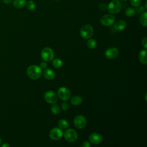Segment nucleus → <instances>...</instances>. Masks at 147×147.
Listing matches in <instances>:
<instances>
[{"mask_svg": "<svg viewBox=\"0 0 147 147\" xmlns=\"http://www.w3.org/2000/svg\"><path fill=\"white\" fill-rule=\"evenodd\" d=\"M27 75L32 79H38L42 75L41 68L36 65H32L29 66L27 69Z\"/></svg>", "mask_w": 147, "mask_h": 147, "instance_id": "f257e3e1", "label": "nucleus"}, {"mask_svg": "<svg viewBox=\"0 0 147 147\" xmlns=\"http://www.w3.org/2000/svg\"><path fill=\"white\" fill-rule=\"evenodd\" d=\"M107 9L111 14H118L121 10L122 4L119 0H113L108 5Z\"/></svg>", "mask_w": 147, "mask_h": 147, "instance_id": "f03ea898", "label": "nucleus"}, {"mask_svg": "<svg viewBox=\"0 0 147 147\" xmlns=\"http://www.w3.org/2000/svg\"><path fill=\"white\" fill-rule=\"evenodd\" d=\"M93 28L89 24L84 25L80 30V34L82 37L84 39L90 38L93 34Z\"/></svg>", "mask_w": 147, "mask_h": 147, "instance_id": "7ed1b4c3", "label": "nucleus"}, {"mask_svg": "<svg viewBox=\"0 0 147 147\" xmlns=\"http://www.w3.org/2000/svg\"><path fill=\"white\" fill-rule=\"evenodd\" d=\"M64 137L67 141L69 142H74L78 138V134L75 130L72 129H68L64 131Z\"/></svg>", "mask_w": 147, "mask_h": 147, "instance_id": "20e7f679", "label": "nucleus"}, {"mask_svg": "<svg viewBox=\"0 0 147 147\" xmlns=\"http://www.w3.org/2000/svg\"><path fill=\"white\" fill-rule=\"evenodd\" d=\"M42 59L47 62L52 61L54 58V52L53 50L49 47L44 48L41 53Z\"/></svg>", "mask_w": 147, "mask_h": 147, "instance_id": "39448f33", "label": "nucleus"}, {"mask_svg": "<svg viewBox=\"0 0 147 147\" xmlns=\"http://www.w3.org/2000/svg\"><path fill=\"white\" fill-rule=\"evenodd\" d=\"M44 99L47 102L50 104H55L58 100L56 94L53 91H47L44 94Z\"/></svg>", "mask_w": 147, "mask_h": 147, "instance_id": "423d86ee", "label": "nucleus"}, {"mask_svg": "<svg viewBox=\"0 0 147 147\" xmlns=\"http://www.w3.org/2000/svg\"><path fill=\"white\" fill-rule=\"evenodd\" d=\"M74 123L76 127L81 129L86 126L87 123V120L83 115H79L75 117L74 120Z\"/></svg>", "mask_w": 147, "mask_h": 147, "instance_id": "0eeeda50", "label": "nucleus"}, {"mask_svg": "<svg viewBox=\"0 0 147 147\" xmlns=\"http://www.w3.org/2000/svg\"><path fill=\"white\" fill-rule=\"evenodd\" d=\"M49 136L53 140H59L63 137V133L59 127H53L50 130Z\"/></svg>", "mask_w": 147, "mask_h": 147, "instance_id": "6e6552de", "label": "nucleus"}, {"mask_svg": "<svg viewBox=\"0 0 147 147\" xmlns=\"http://www.w3.org/2000/svg\"><path fill=\"white\" fill-rule=\"evenodd\" d=\"M58 96L63 100L67 101L71 96L70 91L65 87H61L57 91Z\"/></svg>", "mask_w": 147, "mask_h": 147, "instance_id": "1a4fd4ad", "label": "nucleus"}, {"mask_svg": "<svg viewBox=\"0 0 147 147\" xmlns=\"http://www.w3.org/2000/svg\"><path fill=\"white\" fill-rule=\"evenodd\" d=\"M115 17L114 16L110 14L104 15L100 18V23L103 26H109L112 25L115 22Z\"/></svg>", "mask_w": 147, "mask_h": 147, "instance_id": "9d476101", "label": "nucleus"}, {"mask_svg": "<svg viewBox=\"0 0 147 147\" xmlns=\"http://www.w3.org/2000/svg\"><path fill=\"white\" fill-rule=\"evenodd\" d=\"M119 50L115 47H111L105 51V56L109 59H113L118 56Z\"/></svg>", "mask_w": 147, "mask_h": 147, "instance_id": "9b49d317", "label": "nucleus"}, {"mask_svg": "<svg viewBox=\"0 0 147 147\" xmlns=\"http://www.w3.org/2000/svg\"><path fill=\"white\" fill-rule=\"evenodd\" d=\"M89 140L93 144H99L102 141V136L98 133H92L89 136Z\"/></svg>", "mask_w": 147, "mask_h": 147, "instance_id": "f8f14e48", "label": "nucleus"}, {"mask_svg": "<svg viewBox=\"0 0 147 147\" xmlns=\"http://www.w3.org/2000/svg\"><path fill=\"white\" fill-rule=\"evenodd\" d=\"M126 26V22L123 20H118L116 21L114 25V28L118 31H121L125 29Z\"/></svg>", "mask_w": 147, "mask_h": 147, "instance_id": "ddd939ff", "label": "nucleus"}, {"mask_svg": "<svg viewBox=\"0 0 147 147\" xmlns=\"http://www.w3.org/2000/svg\"><path fill=\"white\" fill-rule=\"evenodd\" d=\"M44 76L48 80H52L55 76V74L53 70L49 68H46L43 72Z\"/></svg>", "mask_w": 147, "mask_h": 147, "instance_id": "4468645a", "label": "nucleus"}, {"mask_svg": "<svg viewBox=\"0 0 147 147\" xmlns=\"http://www.w3.org/2000/svg\"><path fill=\"white\" fill-rule=\"evenodd\" d=\"M140 61L142 64L145 65L147 63V57H146V50L143 49L141 50L139 53L138 56Z\"/></svg>", "mask_w": 147, "mask_h": 147, "instance_id": "2eb2a0df", "label": "nucleus"}, {"mask_svg": "<svg viewBox=\"0 0 147 147\" xmlns=\"http://www.w3.org/2000/svg\"><path fill=\"white\" fill-rule=\"evenodd\" d=\"M83 102V99L80 96H74L71 99V103L74 106H79Z\"/></svg>", "mask_w": 147, "mask_h": 147, "instance_id": "dca6fc26", "label": "nucleus"}, {"mask_svg": "<svg viewBox=\"0 0 147 147\" xmlns=\"http://www.w3.org/2000/svg\"><path fill=\"white\" fill-rule=\"evenodd\" d=\"M26 3V0H14L13 2V5L17 9H21L25 6Z\"/></svg>", "mask_w": 147, "mask_h": 147, "instance_id": "f3484780", "label": "nucleus"}, {"mask_svg": "<svg viewBox=\"0 0 147 147\" xmlns=\"http://www.w3.org/2000/svg\"><path fill=\"white\" fill-rule=\"evenodd\" d=\"M58 126L61 129H66L69 126V123L65 119H61L58 121Z\"/></svg>", "mask_w": 147, "mask_h": 147, "instance_id": "a211bd4d", "label": "nucleus"}, {"mask_svg": "<svg viewBox=\"0 0 147 147\" xmlns=\"http://www.w3.org/2000/svg\"><path fill=\"white\" fill-rule=\"evenodd\" d=\"M146 15H147L146 11H144L143 13H141V16L140 17V23L144 27H146V25H147V23H146Z\"/></svg>", "mask_w": 147, "mask_h": 147, "instance_id": "6ab92c4d", "label": "nucleus"}, {"mask_svg": "<svg viewBox=\"0 0 147 147\" xmlns=\"http://www.w3.org/2000/svg\"><path fill=\"white\" fill-rule=\"evenodd\" d=\"M52 60H53L52 61V64H53V66L55 68H60L62 66L63 61H62V60L60 59L56 58L55 59H53Z\"/></svg>", "mask_w": 147, "mask_h": 147, "instance_id": "aec40b11", "label": "nucleus"}, {"mask_svg": "<svg viewBox=\"0 0 147 147\" xmlns=\"http://www.w3.org/2000/svg\"><path fill=\"white\" fill-rule=\"evenodd\" d=\"M96 41L92 38L89 39L87 42V45L90 49H94L96 47Z\"/></svg>", "mask_w": 147, "mask_h": 147, "instance_id": "412c9836", "label": "nucleus"}, {"mask_svg": "<svg viewBox=\"0 0 147 147\" xmlns=\"http://www.w3.org/2000/svg\"><path fill=\"white\" fill-rule=\"evenodd\" d=\"M136 14V10L133 7H129L127 8L125 10V14L127 17H133Z\"/></svg>", "mask_w": 147, "mask_h": 147, "instance_id": "4be33fe9", "label": "nucleus"}, {"mask_svg": "<svg viewBox=\"0 0 147 147\" xmlns=\"http://www.w3.org/2000/svg\"><path fill=\"white\" fill-rule=\"evenodd\" d=\"M25 5H26V9L30 11L33 10L36 7V5H35L34 2L32 1H29V2H26Z\"/></svg>", "mask_w": 147, "mask_h": 147, "instance_id": "5701e85b", "label": "nucleus"}, {"mask_svg": "<svg viewBox=\"0 0 147 147\" xmlns=\"http://www.w3.org/2000/svg\"><path fill=\"white\" fill-rule=\"evenodd\" d=\"M51 111L53 114H58L60 111V107L56 104H53V106L51 107Z\"/></svg>", "mask_w": 147, "mask_h": 147, "instance_id": "b1692460", "label": "nucleus"}, {"mask_svg": "<svg viewBox=\"0 0 147 147\" xmlns=\"http://www.w3.org/2000/svg\"><path fill=\"white\" fill-rule=\"evenodd\" d=\"M131 5L134 7H137L140 6L141 2V0H130Z\"/></svg>", "mask_w": 147, "mask_h": 147, "instance_id": "393cba45", "label": "nucleus"}, {"mask_svg": "<svg viewBox=\"0 0 147 147\" xmlns=\"http://www.w3.org/2000/svg\"><path fill=\"white\" fill-rule=\"evenodd\" d=\"M61 108L64 111H67L68 109L69 105L65 100H63V102L61 104Z\"/></svg>", "mask_w": 147, "mask_h": 147, "instance_id": "a878e982", "label": "nucleus"}, {"mask_svg": "<svg viewBox=\"0 0 147 147\" xmlns=\"http://www.w3.org/2000/svg\"><path fill=\"white\" fill-rule=\"evenodd\" d=\"M137 7V9H136V10H136V12L137 11V13H143L144 11V10L146 9L145 7H144V6H137V7Z\"/></svg>", "mask_w": 147, "mask_h": 147, "instance_id": "bb28decb", "label": "nucleus"}, {"mask_svg": "<svg viewBox=\"0 0 147 147\" xmlns=\"http://www.w3.org/2000/svg\"><path fill=\"white\" fill-rule=\"evenodd\" d=\"M107 7V5H106L105 3H101L99 5V9H100V10H102V11H105V10H106Z\"/></svg>", "mask_w": 147, "mask_h": 147, "instance_id": "cd10ccee", "label": "nucleus"}, {"mask_svg": "<svg viewBox=\"0 0 147 147\" xmlns=\"http://www.w3.org/2000/svg\"><path fill=\"white\" fill-rule=\"evenodd\" d=\"M141 44L145 47V48H147V38H146V37H144L142 40Z\"/></svg>", "mask_w": 147, "mask_h": 147, "instance_id": "c85d7f7f", "label": "nucleus"}, {"mask_svg": "<svg viewBox=\"0 0 147 147\" xmlns=\"http://www.w3.org/2000/svg\"><path fill=\"white\" fill-rule=\"evenodd\" d=\"M82 147H90V143H89L88 141H84V142L82 143Z\"/></svg>", "mask_w": 147, "mask_h": 147, "instance_id": "c756f323", "label": "nucleus"}, {"mask_svg": "<svg viewBox=\"0 0 147 147\" xmlns=\"http://www.w3.org/2000/svg\"><path fill=\"white\" fill-rule=\"evenodd\" d=\"M41 68H42V69H45L47 67V63L43 61V62H41L40 63V67Z\"/></svg>", "mask_w": 147, "mask_h": 147, "instance_id": "7c9ffc66", "label": "nucleus"}, {"mask_svg": "<svg viewBox=\"0 0 147 147\" xmlns=\"http://www.w3.org/2000/svg\"><path fill=\"white\" fill-rule=\"evenodd\" d=\"M3 2L5 3H6V4H8V3H10L11 2V0H2Z\"/></svg>", "mask_w": 147, "mask_h": 147, "instance_id": "2f4dec72", "label": "nucleus"}, {"mask_svg": "<svg viewBox=\"0 0 147 147\" xmlns=\"http://www.w3.org/2000/svg\"><path fill=\"white\" fill-rule=\"evenodd\" d=\"M2 146H3V147H5V146H10V145L8 144H3L2 145Z\"/></svg>", "mask_w": 147, "mask_h": 147, "instance_id": "473e14b6", "label": "nucleus"}, {"mask_svg": "<svg viewBox=\"0 0 147 147\" xmlns=\"http://www.w3.org/2000/svg\"><path fill=\"white\" fill-rule=\"evenodd\" d=\"M120 1H122V2H125V1H127V0H120Z\"/></svg>", "mask_w": 147, "mask_h": 147, "instance_id": "72a5a7b5", "label": "nucleus"}, {"mask_svg": "<svg viewBox=\"0 0 147 147\" xmlns=\"http://www.w3.org/2000/svg\"><path fill=\"white\" fill-rule=\"evenodd\" d=\"M1 142H2V140H1V138H0V145H1Z\"/></svg>", "mask_w": 147, "mask_h": 147, "instance_id": "f704fd0d", "label": "nucleus"}, {"mask_svg": "<svg viewBox=\"0 0 147 147\" xmlns=\"http://www.w3.org/2000/svg\"><path fill=\"white\" fill-rule=\"evenodd\" d=\"M57 1H58V0H57Z\"/></svg>", "mask_w": 147, "mask_h": 147, "instance_id": "c9c22d12", "label": "nucleus"}]
</instances>
